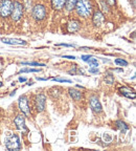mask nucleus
<instances>
[{
	"label": "nucleus",
	"mask_w": 136,
	"mask_h": 151,
	"mask_svg": "<svg viewBox=\"0 0 136 151\" xmlns=\"http://www.w3.org/2000/svg\"><path fill=\"white\" fill-rule=\"evenodd\" d=\"M93 9V4L91 0H77L75 3L74 12L82 19L90 18Z\"/></svg>",
	"instance_id": "1"
},
{
	"label": "nucleus",
	"mask_w": 136,
	"mask_h": 151,
	"mask_svg": "<svg viewBox=\"0 0 136 151\" xmlns=\"http://www.w3.org/2000/svg\"><path fill=\"white\" fill-rule=\"evenodd\" d=\"M31 18L36 22H42L44 21L47 17V9L45 4L43 3H36L31 7Z\"/></svg>",
	"instance_id": "2"
},
{
	"label": "nucleus",
	"mask_w": 136,
	"mask_h": 151,
	"mask_svg": "<svg viewBox=\"0 0 136 151\" xmlns=\"http://www.w3.org/2000/svg\"><path fill=\"white\" fill-rule=\"evenodd\" d=\"M4 145H5V148L9 151L20 150L22 148L20 137H19L18 134H15V133H11V134H7L5 137Z\"/></svg>",
	"instance_id": "3"
},
{
	"label": "nucleus",
	"mask_w": 136,
	"mask_h": 151,
	"mask_svg": "<svg viewBox=\"0 0 136 151\" xmlns=\"http://www.w3.org/2000/svg\"><path fill=\"white\" fill-rule=\"evenodd\" d=\"M24 14V6L22 2H20L19 0H15L13 3V9L12 13H11V19L14 22H18L19 20H21Z\"/></svg>",
	"instance_id": "4"
},
{
	"label": "nucleus",
	"mask_w": 136,
	"mask_h": 151,
	"mask_svg": "<svg viewBox=\"0 0 136 151\" xmlns=\"http://www.w3.org/2000/svg\"><path fill=\"white\" fill-rule=\"evenodd\" d=\"M13 0H0V17L6 19L11 16L13 9Z\"/></svg>",
	"instance_id": "5"
},
{
	"label": "nucleus",
	"mask_w": 136,
	"mask_h": 151,
	"mask_svg": "<svg viewBox=\"0 0 136 151\" xmlns=\"http://www.w3.org/2000/svg\"><path fill=\"white\" fill-rule=\"evenodd\" d=\"M18 107L19 110L21 111V113H23L25 116H31V106H29V100H28L27 96L22 94L21 97L18 99Z\"/></svg>",
	"instance_id": "6"
},
{
	"label": "nucleus",
	"mask_w": 136,
	"mask_h": 151,
	"mask_svg": "<svg viewBox=\"0 0 136 151\" xmlns=\"http://www.w3.org/2000/svg\"><path fill=\"white\" fill-rule=\"evenodd\" d=\"M34 106L37 112H43L46 107V96L44 93H38L34 98Z\"/></svg>",
	"instance_id": "7"
},
{
	"label": "nucleus",
	"mask_w": 136,
	"mask_h": 151,
	"mask_svg": "<svg viewBox=\"0 0 136 151\" xmlns=\"http://www.w3.org/2000/svg\"><path fill=\"white\" fill-rule=\"evenodd\" d=\"M91 18L92 23H93V25L95 27H99L105 22V15H104V13L99 9H93V12L91 14Z\"/></svg>",
	"instance_id": "8"
},
{
	"label": "nucleus",
	"mask_w": 136,
	"mask_h": 151,
	"mask_svg": "<svg viewBox=\"0 0 136 151\" xmlns=\"http://www.w3.org/2000/svg\"><path fill=\"white\" fill-rule=\"evenodd\" d=\"M14 124L17 129L20 130V131H28L25 123V116H24L23 113H19L18 116H15Z\"/></svg>",
	"instance_id": "9"
},
{
	"label": "nucleus",
	"mask_w": 136,
	"mask_h": 151,
	"mask_svg": "<svg viewBox=\"0 0 136 151\" xmlns=\"http://www.w3.org/2000/svg\"><path fill=\"white\" fill-rule=\"evenodd\" d=\"M89 105L94 113H101L103 111V106L96 96H91L89 98Z\"/></svg>",
	"instance_id": "10"
},
{
	"label": "nucleus",
	"mask_w": 136,
	"mask_h": 151,
	"mask_svg": "<svg viewBox=\"0 0 136 151\" xmlns=\"http://www.w3.org/2000/svg\"><path fill=\"white\" fill-rule=\"evenodd\" d=\"M82 27V22L79 19H71L67 23V32L68 33H77Z\"/></svg>",
	"instance_id": "11"
},
{
	"label": "nucleus",
	"mask_w": 136,
	"mask_h": 151,
	"mask_svg": "<svg viewBox=\"0 0 136 151\" xmlns=\"http://www.w3.org/2000/svg\"><path fill=\"white\" fill-rule=\"evenodd\" d=\"M1 41H2L4 44H9V45H26L27 42L24 40H21V39H17V38H1Z\"/></svg>",
	"instance_id": "12"
},
{
	"label": "nucleus",
	"mask_w": 136,
	"mask_h": 151,
	"mask_svg": "<svg viewBox=\"0 0 136 151\" xmlns=\"http://www.w3.org/2000/svg\"><path fill=\"white\" fill-rule=\"evenodd\" d=\"M68 93L70 96V98L74 101H81L84 98V93L81 90H77L75 88H69L68 89Z\"/></svg>",
	"instance_id": "13"
},
{
	"label": "nucleus",
	"mask_w": 136,
	"mask_h": 151,
	"mask_svg": "<svg viewBox=\"0 0 136 151\" xmlns=\"http://www.w3.org/2000/svg\"><path fill=\"white\" fill-rule=\"evenodd\" d=\"M66 0H50V6L54 11H63Z\"/></svg>",
	"instance_id": "14"
},
{
	"label": "nucleus",
	"mask_w": 136,
	"mask_h": 151,
	"mask_svg": "<svg viewBox=\"0 0 136 151\" xmlns=\"http://www.w3.org/2000/svg\"><path fill=\"white\" fill-rule=\"evenodd\" d=\"M120 93H122L124 97L128 98V99H132V100L135 99V92H134V90H132L131 88H128V87L120 88Z\"/></svg>",
	"instance_id": "15"
},
{
	"label": "nucleus",
	"mask_w": 136,
	"mask_h": 151,
	"mask_svg": "<svg viewBox=\"0 0 136 151\" xmlns=\"http://www.w3.org/2000/svg\"><path fill=\"white\" fill-rule=\"evenodd\" d=\"M115 125H116V127H117V129L120 130L122 133H126V132L128 131V130L130 129L129 125H128L127 123H125L122 120H118L115 122Z\"/></svg>",
	"instance_id": "16"
},
{
	"label": "nucleus",
	"mask_w": 136,
	"mask_h": 151,
	"mask_svg": "<svg viewBox=\"0 0 136 151\" xmlns=\"http://www.w3.org/2000/svg\"><path fill=\"white\" fill-rule=\"evenodd\" d=\"M77 0H66L65 1V9L67 12H73L75 7V3Z\"/></svg>",
	"instance_id": "17"
},
{
	"label": "nucleus",
	"mask_w": 136,
	"mask_h": 151,
	"mask_svg": "<svg viewBox=\"0 0 136 151\" xmlns=\"http://www.w3.org/2000/svg\"><path fill=\"white\" fill-rule=\"evenodd\" d=\"M48 94H49L52 99H58V97L61 94V92H60V88L59 87L52 88V89H49V91H48Z\"/></svg>",
	"instance_id": "18"
},
{
	"label": "nucleus",
	"mask_w": 136,
	"mask_h": 151,
	"mask_svg": "<svg viewBox=\"0 0 136 151\" xmlns=\"http://www.w3.org/2000/svg\"><path fill=\"white\" fill-rule=\"evenodd\" d=\"M99 4H101V11L104 13H109L110 12V5L108 4V3L106 2L105 0H101L99 1Z\"/></svg>",
	"instance_id": "19"
},
{
	"label": "nucleus",
	"mask_w": 136,
	"mask_h": 151,
	"mask_svg": "<svg viewBox=\"0 0 136 151\" xmlns=\"http://www.w3.org/2000/svg\"><path fill=\"white\" fill-rule=\"evenodd\" d=\"M114 76L112 75V73H106V76H105V78H104V81H105L107 84H109V85H112L113 83H114Z\"/></svg>",
	"instance_id": "20"
},
{
	"label": "nucleus",
	"mask_w": 136,
	"mask_h": 151,
	"mask_svg": "<svg viewBox=\"0 0 136 151\" xmlns=\"http://www.w3.org/2000/svg\"><path fill=\"white\" fill-rule=\"evenodd\" d=\"M22 4L24 6V11H31L33 7V0H22Z\"/></svg>",
	"instance_id": "21"
},
{
	"label": "nucleus",
	"mask_w": 136,
	"mask_h": 151,
	"mask_svg": "<svg viewBox=\"0 0 136 151\" xmlns=\"http://www.w3.org/2000/svg\"><path fill=\"white\" fill-rule=\"evenodd\" d=\"M86 62L89 64L90 66H95V67H99V61H97V59L93 58V57H90L89 59L87 60Z\"/></svg>",
	"instance_id": "22"
},
{
	"label": "nucleus",
	"mask_w": 136,
	"mask_h": 151,
	"mask_svg": "<svg viewBox=\"0 0 136 151\" xmlns=\"http://www.w3.org/2000/svg\"><path fill=\"white\" fill-rule=\"evenodd\" d=\"M39 71H41V69L39 68H28V67H26V68H22L20 69V71L19 73H39Z\"/></svg>",
	"instance_id": "23"
},
{
	"label": "nucleus",
	"mask_w": 136,
	"mask_h": 151,
	"mask_svg": "<svg viewBox=\"0 0 136 151\" xmlns=\"http://www.w3.org/2000/svg\"><path fill=\"white\" fill-rule=\"evenodd\" d=\"M22 65H28V66H42L44 67V63H39V62H22Z\"/></svg>",
	"instance_id": "24"
},
{
	"label": "nucleus",
	"mask_w": 136,
	"mask_h": 151,
	"mask_svg": "<svg viewBox=\"0 0 136 151\" xmlns=\"http://www.w3.org/2000/svg\"><path fill=\"white\" fill-rule=\"evenodd\" d=\"M114 63L120 66H128V64H129L128 61H126V60H124V59H115Z\"/></svg>",
	"instance_id": "25"
},
{
	"label": "nucleus",
	"mask_w": 136,
	"mask_h": 151,
	"mask_svg": "<svg viewBox=\"0 0 136 151\" xmlns=\"http://www.w3.org/2000/svg\"><path fill=\"white\" fill-rule=\"evenodd\" d=\"M52 81L54 82H60V83H72V81L69 79H62V78H52Z\"/></svg>",
	"instance_id": "26"
},
{
	"label": "nucleus",
	"mask_w": 136,
	"mask_h": 151,
	"mask_svg": "<svg viewBox=\"0 0 136 151\" xmlns=\"http://www.w3.org/2000/svg\"><path fill=\"white\" fill-rule=\"evenodd\" d=\"M103 139H104V142H106V143H110V142L112 141V135L109 134V133H104Z\"/></svg>",
	"instance_id": "27"
},
{
	"label": "nucleus",
	"mask_w": 136,
	"mask_h": 151,
	"mask_svg": "<svg viewBox=\"0 0 136 151\" xmlns=\"http://www.w3.org/2000/svg\"><path fill=\"white\" fill-rule=\"evenodd\" d=\"M89 73H95V75H97V73H99V69L97 68V67H95V66H91L89 68Z\"/></svg>",
	"instance_id": "28"
},
{
	"label": "nucleus",
	"mask_w": 136,
	"mask_h": 151,
	"mask_svg": "<svg viewBox=\"0 0 136 151\" xmlns=\"http://www.w3.org/2000/svg\"><path fill=\"white\" fill-rule=\"evenodd\" d=\"M105 1L108 3L110 6H115V5H116V0H105Z\"/></svg>",
	"instance_id": "29"
},
{
	"label": "nucleus",
	"mask_w": 136,
	"mask_h": 151,
	"mask_svg": "<svg viewBox=\"0 0 136 151\" xmlns=\"http://www.w3.org/2000/svg\"><path fill=\"white\" fill-rule=\"evenodd\" d=\"M57 46H65V47H75V44H65V43H60V44H57Z\"/></svg>",
	"instance_id": "30"
},
{
	"label": "nucleus",
	"mask_w": 136,
	"mask_h": 151,
	"mask_svg": "<svg viewBox=\"0 0 136 151\" xmlns=\"http://www.w3.org/2000/svg\"><path fill=\"white\" fill-rule=\"evenodd\" d=\"M90 57H92V56H90V55H83V56L81 57V59H82V60H83V61H84V62H86L87 60L89 59Z\"/></svg>",
	"instance_id": "31"
},
{
	"label": "nucleus",
	"mask_w": 136,
	"mask_h": 151,
	"mask_svg": "<svg viewBox=\"0 0 136 151\" xmlns=\"http://www.w3.org/2000/svg\"><path fill=\"white\" fill-rule=\"evenodd\" d=\"M63 58H66V59H72V60L77 59V57H74V56H63Z\"/></svg>",
	"instance_id": "32"
},
{
	"label": "nucleus",
	"mask_w": 136,
	"mask_h": 151,
	"mask_svg": "<svg viewBox=\"0 0 136 151\" xmlns=\"http://www.w3.org/2000/svg\"><path fill=\"white\" fill-rule=\"evenodd\" d=\"M113 71H117V73H124V69L122 68H114L112 69Z\"/></svg>",
	"instance_id": "33"
},
{
	"label": "nucleus",
	"mask_w": 136,
	"mask_h": 151,
	"mask_svg": "<svg viewBox=\"0 0 136 151\" xmlns=\"http://www.w3.org/2000/svg\"><path fill=\"white\" fill-rule=\"evenodd\" d=\"M19 81H20V82H25L26 79L25 78H22V77H20V78H19Z\"/></svg>",
	"instance_id": "34"
},
{
	"label": "nucleus",
	"mask_w": 136,
	"mask_h": 151,
	"mask_svg": "<svg viewBox=\"0 0 136 151\" xmlns=\"http://www.w3.org/2000/svg\"><path fill=\"white\" fill-rule=\"evenodd\" d=\"M38 81H47V78H37Z\"/></svg>",
	"instance_id": "35"
},
{
	"label": "nucleus",
	"mask_w": 136,
	"mask_h": 151,
	"mask_svg": "<svg viewBox=\"0 0 136 151\" xmlns=\"http://www.w3.org/2000/svg\"><path fill=\"white\" fill-rule=\"evenodd\" d=\"M2 85H3V84H2V82H0V88L2 87Z\"/></svg>",
	"instance_id": "36"
}]
</instances>
